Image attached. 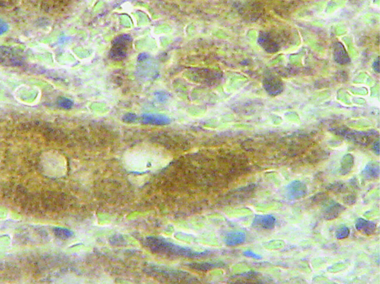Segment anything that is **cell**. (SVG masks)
Returning <instances> with one entry per match:
<instances>
[{
  "label": "cell",
  "mask_w": 380,
  "mask_h": 284,
  "mask_svg": "<svg viewBox=\"0 0 380 284\" xmlns=\"http://www.w3.org/2000/svg\"><path fill=\"white\" fill-rule=\"evenodd\" d=\"M258 44L267 53L273 54L279 50V46L267 33L260 34L258 40Z\"/></svg>",
  "instance_id": "5"
},
{
  "label": "cell",
  "mask_w": 380,
  "mask_h": 284,
  "mask_svg": "<svg viewBox=\"0 0 380 284\" xmlns=\"http://www.w3.org/2000/svg\"><path fill=\"white\" fill-rule=\"evenodd\" d=\"M356 228L363 234L370 235L375 232L376 225L371 221H368L365 219H359L356 223Z\"/></svg>",
  "instance_id": "10"
},
{
  "label": "cell",
  "mask_w": 380,
  "mask_h": 284,
  "mask_svg": "<svg viewBox=\"0 0 380 284\" xmlns=\"http://www.w3.org/2000/svg\"><path fill=\"white\" fill-rule=\"evenodd\" d=\"M147 55H146V54H141V55H139L138 57V59L140 61L143 60V59H146V58L147 57Z\"/></svg>",
  "instance_id": "20"
},
{
  "label": "cell",
  "mask_w": 380,
  "mask_h": 284,
  "mask_svg": "<svg viewBox=\"0 0 380 284\" xmlns=\"http://www.w3.org/2000/svg\"><path fill=\"white\" fill-rule=\"evenodd\" d=\"M141 121L143 124L162 125L170 123V118L160 114H145L142 116Z\"/></svg>",
  "instance_id": "6"
},
{
  "label": "cell",
  "mask_w": 380,
  "mask_h": 284,
  "mask_svg": "<svg viewBox=\"0 0 380 284\" xmlns=\"http://www.w3.org/2000/svg\"><path fill=\"white\" fill-rule=\"evenodd\" d=\"M287 197L290 199H299L304 197L306 193V187L304 183L294 181L287 186Z\"/></svg>",
  "instance_id": "8"
},
{
  "label": "cell",
  "mask_w": 380,
  "mask_h": 284,
  "mask_svg": "<svg viewBox=\"0 0 380 284\" xmlns=\"http://www.w3.org/2000/svg\"><path fill=\"white\" fill-rule=\"evenodd\" d=\"M343 210L344 207L343 206H341L340 204L336 203V204L332 205V206H329V207L327 208L325 213H324V215H325V218L326 219H332V218L333 219V218L339 216V214H340Z\"/></svg>",
  "instance_id": "12"
},
{
  "label": "cell",
  "mask_w": 380,
  "mask_h": 284,
  "mask_svg": "<svg viewBox=\"0 0 380 284\" xmlns=\"http://www.w3.org/2000/svg\"><path fill=\"white\" fill-rule=\"evenodd\" d=\"M19 0H0V7H10L18 2Z\"/></svg>",
  "instance_id": "17"
},
{
  "label": "cell",
  "mask_w": 380,
  "mask_h": 284,
  "mask_svg": "<svg viewBox=\"0 0 380 284\" xmlns=\"http://www.w3.org/2000/svg\"><path fill=\"white\" fill-rule=\"evenodd\" d=\"M276 218L272 215H256L254 219L253 226L261 227L265 229H271L274 227Z\"/></svg>",
  "instance_id": "9"
},
{
  "label": "cell",
  "mask_w": 380,
  "mask_h": 284,
  "mask_svg": "<svg viewBox=\"0 0 380 284\" xmlns=\"http://www.w3.org/2000/svg\"><path fill=\"white\" fill-rule=\"evenodd\" d=\"M136 118H137V116H136L134 114L132 113H128L127 114L124 115V121L126 122H133L135 121Z\"/></svg>",
  "instance_id": "19"
},
{
  "label": "cell",
  "mask_w": 380,
  "mask_h": 284,
  "mask_svg": "<svg viewBox=\"0 0 380 284\" xmlns=\"http://www.w3.org/2000/svg\"><path fill=\"white\" fill-rule=\"evenodd\" d=\"M349 235V229L346 227H342L336 233V238L343 239Z\"/></svg>",
  "instance_id": "16"
},
{
  "label": "cell",
  "mask_w": 380,
  "mask_h": 284,
  "mask_svg": "<svg viewBox=\"0 0 380 284\" xmlns=\"http://www.w3.org/2000/svg\"><path fill=\"white\" fill-rule=\"evenodd\" d=\"M364 172L367 174V176H371L372 177H376L379 176V167L377 166L375 167L374 166L368 165L365 170Z\"/></svg>",
  "instance_id": "15"
},
{
  "label": "cell",
  "mask_w": 380,
  "mask_h": 284,
  "mask_svg": "<svg viewBox=\"0 0 380 284\" xmlns=\"http://www.w3.org/2000/svg\"><path fill=\"white\" fill-rule=\"evenodd\" d=\"M24 55L17 49L0 46V64L7 67L22 66L25 64Z\"/></svg>",
  "instance_id": "3"
},
{
  "label": "cell",
  "mask_w": 380,
  "mask_h": 284,
  "mask_svg": "<svg viewBox=\"0 0 380 284\" xmlns=\"http://www.w3.org/2000/svg\"><path fill=\"white\" fill-rule=\"evenodd\" d=\"M377 65H374V68H375V69L378 72H379L380 71V68H379V59H378V60L376 61Z\"/></svg>",
  "instance_id": "21"
},
{
  "label": "cell",
  "mask_w": 380,
  "mask_h": 284,
  "mask_svg": "<svg viewBox=\"0 0 380 284\" xmlns=\"http://www.w3.org/2000/svg\"><path fill=\"white\" fill-rule=\"evenodd\" d=\"M245 233L241 231H236V232L230 233L226 238V243L229 246H236V245L242 244V243L245 242Z\"/></svg>",
  "instance_id": "11"
},
{
  "label": "cell",
  "mask_w": 380,
  "mask_h": 284,
  "mask_svg": "<svg viewBox=\"0 0 380 284\" xmlns=\"http://www.w3.org/2000/svg\"><path fill=\"white\" fill-rule=\"evenodd\" d=\"M263 85L266 92L272 96L279 95L283 91V83L280 79L273 76L266 77L263 82Z\"/></svg>",
  "instance_id": "4"
},
{
  "label": "cell",
  "mask_w": 380,
  "mask_h": 284,
  "mask_svg": "<svg viewBox=\"0 0 380 284\" xmlns=\"http://www.w3.org/2000/svg\"><path fill=\"white\" fill-rule=\"evenodd\" d=\"M333 58H334V60L340 65L348 63L351 61L349 55H348L346 49H345V46L340 42H337L334 45Z\"/></svg>",
  "instance_id": "7"
},
{
  "label": "cell",
  "mask_w": 380,
  "mask_h": 284,
  "mask_svg": "<svg viewBox=\"0 0 380 284\" xmlns=\"http://www.w3.org/2000/svg\"><path fill=\"white\" fill-rule=\"evenodd\" d=\"M55 233L60 238H68L72 235V232L70 230L62 228H55Z\"/></svg>",
  "instance_id": "14"
},
{
  "label": "cell",
  "mask_w": 380,
  "mask_h": 284,
  "mask_svg": "<svg viewBox=\"0 0 380 284\" xmlns=\"http://www.w3.org/2000/svg\"><path fill=\"white\" fill-rule=\"evenodd\" d=\"M132 39L128 34L118 36L112 43L109 57L114 60H122L128 55Z\"/></svg>",
  "instance_id": "2"
},
{
  "label": "cell",
  "mask_w": 380,
  "mask_h": 284,
  "mask_svg": "<svg viewBox=\"0 0 380 284\" xmlns=\"http://www.w3.org/2000/svg\"><path fill=\"white\" fill-rule=\"evenodd\" d=\"M58 105L62 109H70L74 106V102L67 97H61L58 98Z\"/></svg>",
  "instance_id": "13"
},
{
  "label": "cell",
  "mask_w": 380,
  "mask_h": 284,
  "mask_svg": "<svg viewBox=\"0 0 380 284\" xmlns=\"http://www.w3.org/2000/svg\"><path fill=\"white\" fill-rule=\"evenodd\" d=\"M146 246L152 252L157 254L177 256L195 257L200 253L191 251L188 248H184L167 241L161 237H150L146 239Z\"/></svg>",
  "instance_id": "1"
},
{
  "label": "cell",
  "mask_w": 380,
  "mask_h": 284,
  "mask_svg": "<svg viewBox=\"0 0 380 284\" xmlns=\"http://www.w3.org/2000/svg\"><path fill=\"white\" fill-rule=\"evenodd\" d=\"M8 29V24L5 21L3 20L2 19H0V36L7 32Z\"/></svg>",
  "instance_id": "18"
}]
</instances>
